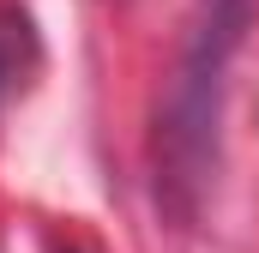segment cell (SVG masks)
<instances>
[{"label": "cell", "instance_id": "6da1fadb", "mask_svg": "<svg viewBox=\"0 0 259 253\" xmlns=\"http://www.w3.org/2000/svg\"><path fill=\"white\" fill-rule=\"evenodd\" d=\"M211 18L193 30V49H187V66L175 78V121H169V157L181 169V181H199L205 169V145L217 133V85H223V61L235 49V30H241V0H205Z\"/></svg>", "mask_w": 259, "mask_h": 253}]
</instances>
